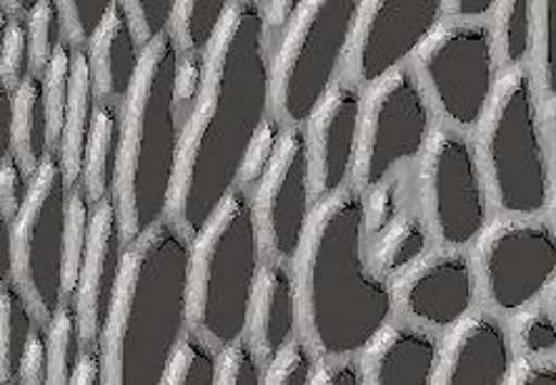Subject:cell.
Masks as SVG:
<instances>
[{"instance_id": "cell-1", "label": "cell", "mask_w": 556, "mask_h": 385, "mask_svg": "<svg viewBox=\"0 0 556 385\" xmlns=\"http://www.w3.org/2000/svg\"><path fill=\"white\" fill-rule=\"evenodd\" d=\"M271 116L261 0H228L206 51V76L181 126L166 220L188 241L236 188L243 155Z\"/></svg>"}, {"instance_id": "cell-44", "label": "cell", "mask_w": 556, "mask_h": 385, "mask_svg": "<svg viewBox=\"0 0 556 385\" xmlns=\"http://www.w3.org/2000/svg\"><path fill=\"white\" fill-rule=\"evenodd\" d=\"M504 385H556V363L549 358L517 356Z\"/></svg>"}, {"instance_id": "cell-33", "label": "cell", "mask_w": 556, "mask_h": 385, "mask_svg": "<svg viewBox=\"0 0 556 385\" xmlns=\"http://www.w3.org/2000/svg\"><path fill=\"white\" fill-rule=\"evenodd\" d=\"M30 36V70L43 78L48 65L53 63L55 51L63 43V23L59 0H38L28 15Z\"/></svg>"}, {"instance_id": "cell-35", "label": "cell", "mask_w": 556, "mask_h": 385, "mask_svg": "<svg viewBox=\"0 0 556 385\" xmlns=\"http://www.w3.org/2000/svg\"><path fill=\"white\" fill-rule=\"evenodd\" d=\"M536 43H534V80L542 95L556 98V0L534 3Z\"/></svg>"}, {"instance_id": "cell-31", "label": "cell", "mask_w": 556, "mask_h": 385, "mask_svg": "<svg viewBox=\"0 0 556 385\" xmlns=\"http://www.w3.org/2000/svg\"><path fill=\"white\" fill-rule=\"evenodd\" d=\"M511 346L517 356L546 358L556 350V310L544 306H531L521 313L506 318Z\"/></svg>"}, {"instance_id": "cell-22", "label": "cell", "mask_w": 556, "mask_h": 385, "mask_svg": "<svg viewBox=\"0 0 556 385\" xmlns=\"http://www.w3.org/2000/svg\"><path fill=\"white\" fill-rule=\"evenodd\" d=\"M11 93V90H8ZM3 151H11L33 178L48 153H53L51 120L46 108L43 78L30 73L23 84L11 93V136Z\"/></svg>"}, {"instance_id": "cell-47", "label": "cell", "mask_w": 556, "mask_h": 385, "mask_svg": "<svg viewBox=\"0 0 556 385\" xmlns=\"http://www.w3.org/2000/svg\"><path fill=\"white\" fill-rule=\"evenodd\" d=\"M71 385H105L101 348L86 350V356H84V360H80V365H78L76 375H73Z\"/></svg>"}, {"instance_id": "cell-15", "label": "cell", "mask_w": 556, "mask_h": 385, "mask_svg": "<svg viewBox=\"0 0 556 385\" xmlns=\"http://www.w3.org/2000/svg\"><path fill=\"white\" fill-rule=\"evenodd\" d=\"M396 313L404 321L444 335L479 306L471 256L464 248H433L394 281Z\"/></svg>"}, {"instance_id": "cell-34", "label": "cell", "mask_w": 556, "mask_h": 385, "mask_svg": "<svg viewBox=\"0 0 556 385\" xmlns=\"http://www.w3.org/2000/svg\"><path fill=\"white\" fill-rule=\"evenodd\" d=\"M321 358L311 343L299 335L271 363L261 365V385H314Z\"/></svg>"}, {"instance_id": "cell-43", "label": "cell", "mask_w": 556, "mask_h": 385, "mask_svg": "<svg viewBox=\"0 0 556 385\" xmlns=\"http://www.w3.org/2000/svg\"><path fill=\"white\" fill-rule=\"evenodd\" d=\"M21 385H48V338H46V325L40 323L33 333L28 343L26 356H23L21 373H18Z\"/></svg>"}, {"instance_id": "cell-2", "label": "cell", "mask_w": 556, "mask_h": 385, "mask_svg": "<svg viewBox=\"0 0 556 385\" xmlns=\"http://www.w3.org/2000/svg\"><path fill=\"white\" fill-rule=\"evenodd\" d=\"M364 195L354 185L318 198L291 260L299 333L318 358H358L389 323L396 298L366 253Z\"/></svg>"}, {"instance_id": "cell-26", "label": "cell", "mask_w": 556, "mask_h": 385, "mask_svg": "<svg viewBox=\"0 0 556 385\" xmlns=\"http://www.w3.org/2000/svg\"><path fill=\"white\" fill-rule=\"evenodd\" d=\"M40 325L28 298L8 275H0V385L18 383L28 343Z\"/></svg>"}, {"instance_id": "cell-3", "label": "cell", "mask_w": 556, "mask_h": 385, "mask_svg": "<svg viewBox=\"0 0 556 385\" xmlns=\"http://www.w3.org/2000/svg\"><path fill=\"white\" fill-rule=\"evenodd\" d=\"M191 241L161 220L130 245L101 335L105 385H159L188 325Z\"/></svg>"}, {"instance_id": "cell-6", "label": "cell", "mask_w": 556, "mask_h": 385, "mask_svg": "<svg viewBox=\"0 0 556 385\" xmlns=\"http://www.w3.org/2000/svg\"><path fill=\"white\" fill-rule=\"evenodd\" d=\"M264 245L251 195L233 188L188 248V325L224 350L243 341Z\"/></svg>"}, {"instance_id": "cell-5", "label": "cell", "mask_w": 556, "mask_h": 385, "mask_svg": "<svg viewBox=\"0 0 556 385\" xmlns=\"http://www.w3.org/2000/svg\"><path fill=\"white\" fill-rule=\"evenodd\" d=\"M471 143L494 216L544 218L552 208L554 166L544 133L542 93L531 68L502 70Z\"/></svg>"}, {"instance_id": "cell-42", "label": "cell", "mask_w": 556, "mask_h": 385, "mask_svg": "<svg viewBox=\"0 0 556 385\" xmlns=\"http://www.w3.org/2000/svg\"><path fill=\"white\" fill-rule=\"evenodd\" d=\"M203 76H206V55H181L178 59V76H176V111L181 123L191 113L195 98L203 88Z\"/></svg>"}, {"instance_id": "cell-7", "label": "cell", "mask_w": 556, "mask_h": 385, "mask_svg": "<svg viewBox=\"0 0 556 385\" xmlns=\"http://www.w3.org/2000/svg\"><path fill=\"white\" fill-rule=\"evenodd\" d=\"M362 0H299L296 13L268 43L271 116L304 128L337 84Z\"/></svg>"}, {"instance_id": "cell-8", "label": "cell", "mask_w": 556, "mask_h": 385, "mask_svg": "<svg viewBox=\"0 0 556 385\" xmlns=\"http://www.w3.org/2000/svg\"><path fill=\"white\" fill-rule=\"evenodd\" d=\"M68 201L61 155L53 151L30 178L18 216L3 226V275L18 285L43 325L53 321L63 300Z\"/></svg>"}, {"instance_id": "cell-18", "label": "cell", "mask_w": 556, "mask_h": 385, "mask_svg": "<svg viewBox=\"0 0 556 385\" xmlns=\"http://www.w3.org/2000/svg\"><path fill=\"white\" fill-rule=\"evenodd\" d=\"M126 251L128 245L124 241L116 203L109 195L93 206L84 264H80L78 285L73 293L86 350L101 348L105 318H109L111 298L116 291L121 268H124Z\"/></svg>"}, {"instance_id": "cell-9", "label": "cell", "mask_w": 556, "mask_h": 385, "mask_svg": "<svg viewBox=\"0 0 556 385\" xmlns=\"http://www.w3.org/2000/svg\"><path fill=\"white\" fill-rule=\"evenodd\" d=\"M439 126L471 136L502 76L489 23L441 21L412 59Z\"/></svg>"}, {"instance_id": "cell-10", "label": "cell", "mask_w": 556, "mask_h": 385, "mask_svg": "<svg viewBox=\"0 0 556 385\" xmlns=\"http://www.w3.org/2000/svg\"><path fill=\"white\" fill-rule=\"evenodd\" d=\"M414 198L433 245L471 248L494 218L471 136L437 126L414 168Z\"/></svg>"}, {"instance_id": "cell-25", "label": "cell", "mask_w": 556, "mask_h": 385, "mask_svg": "<svg viewBox=\"0 0 556 385\" xmlns=\"http://www.w3.org/2000/svg\"><path fill=\"white\" fill-rule=\"evenodd\" d=\"M433 248L431 233L419 210H408L402 218H396L389 228H383L379 235L369 238L366 253H369V264L376 273L394 281L404 270L427 256Z\"/></svg>"}, {"instance_id": "cell-49", "label": "cell", "mask_w": 556, "mask_h": 385, "mask_svg": "<svg viewBox=\"0 0 556 385\" xmlns=\"http://www.w3.org/2000/svg\"><path fill=\"white\" fill-rule=\"evenodd\" d=\"M549 298H552V306H554V310H556V281L552 283V288H549Z\"/></svg>"}, {"instance_id": "cell-13", "label": "cell", "mask_w": 556, "mask_h": 385, "mask_svg": "<svg viewBox=\"0 0 556 385\" xmlns=\"http://www.w3.org/2000/svg\"><path fill=\"white\" fill-rule=\"evenodd\" d=\"M441 0H362L341 76L371 88L412 63L439 23Z\"/></svg>"}, {"instance_id": "cell-29", "label": "cell", "mask_w": 556, "mask_h": 385, "mask_svg": "<svg viewBox=\"0 0 556 385\" xmlns=\"http://www.w3.org/2000/svg\"><path fill=\"white\" fill-rule=\"evenodd\" d=\"M228 0H176L168 36L181 55H206Z\"/></svg>"}, {"instance_id": "cell-19", "label": "cell", "mask_w": 556, "mask_h": 385, "mask_svg": "<svg viewBox=\"0 0 556 385\" xmlns=\"http://www.w3.org/2000/svg\"><path fill=\"white\" fill-rule=\"evenodd\" d=\"M299 335V303L291 260L266 256L251 296L243 341L249 343L258 363L266 365Z\"/></svg>"}, {"instance_id": "cell-36", "label": "cell", "mask_w": 556, "mask_h": 385, "mask_svg": "<svg viewBox=\"0 0 556 385\" xmlns=\"http://www.w3.org/2000/svg\"><path fill=\"white\" fill-rule=\"evenodd\" d=\"M283 130L286 126L276 116H268L264 120V126L258 128V133L249 145L247 155H243L239 178H236V188H241V191H247L249 195L256 191V185L264 180L268 168H271L278 143H281L283 138Z\"/></svg>"}, {"instance_id": "cell-38", "label": "cell", "mask_w": 556, "mask_h": 385, "mask_svg": "<svg viewBox=\"0 0 556 385\" xmlns=\"http://www.w3.org/2000/svg\"><path fill=\"white\" fill-rule=\"evenodd\" d=\"M408 201V185L404 176L399 174L389 178L387 183L376 188V191L364 195V218H366V238L379 235L383 228H389L396 218H402Z\"/></svg>"}, {"instance_id": "cell-23", "label": "cell", "mask_w": 556, "mask_h": 385, "mask_svg": "<svg viewBox=\"0 0 556 385\" xmlns=\"http://www.w3.org/2000/svg\"><path fill=\"white\" fill-rule=\"evenodd\" d=\"M96 108H98V101L91 84L88 55L86 51L73 53L71 98H68V111H65L63 133L59 143L65 183H68L71 191L80 185V176H84V158L88 149V138H91V130H93Z\"/></svg>"}, {"instance_id": "cell-41", "label": "cell", "mask_w": 556, "mask_h": 385, "mask_svg": "<svg viewBox=\"0 0 556 385\" xmlns=\"http://www.w3.org/2000/svg\"><path fill=\"white\" fill-rule=\"evenodd\" d=\"M216 385H261V363L247 341L220 350Z\"/></svg>"}, {"instance_id": "cell-37", "label": "cell", "mask_w": 556, "mask_h": 385, "mask_svg": "<svg viewBox=\"0 0 556 385\" xmlns=\"http://www.w3.org/2000/svg\"><path fill=\"white\" fill-rule=\"evenodd\" d=\"M109 8L111 0H59L63 40L73 53L88 51Z\"/></svg>"}, {"instance_id": "cell-4", "label": "cell", "mask_w": 556, "mask_h": 385, "mask_svg": "<svg viewBox=\"0 0 556 385\" xmlns=\"http://www.w3.org/2000/svg\"><path fill=\"white\" fill-rule=\"evenodd\" d=\"M178 59L181 53L168 33L151 43L141 53L124 101L121 155L111 198L128 248L166 220L168 213L184 126L176 111Z\"/></svg>"}, {"instance_id": "cell-14", "label": "cell", "mask_w": 556, "mask_h": 385, "mask_svg": "<svg viewBox=\"0 0 556 385\" xmlns=\"http://www.w3.org/2000/svg\"><path fill=\"white\" fill-rule=\"evenodd\" d=\"M314 206L306 133L304 128L286 126L271 168L251 193L253 218L266 256L293 260Z\"/></svg>"}, {"instance_id": "cell-46", "label": "cell", "mask_w": 556, "mask_h": 385, "mask_svg": "<svg viewBox=\"0 0 556 385\" xmlns=\"http://www.w3.org/2000/svg\"><path fill=\"white\" fill-rule=\"evenodd\" d=\"M496 5V0H441V13L446 21L489 23Z\"/></svg>"}, {"instance_id": "cell-16", "label": "cell", "mask_w": 556, "mask_h": 385, "mask_svg": "<svg viewBox=\"0 0 556 385\" xmlns=\"http://www.w3.org/2000/svg\"><path fill=\"white\" fill-rule=\"evenodd\" d=\"M364 90L339 78L304 126L316 201L351 185Z\"/></svg>"}, {"instance_id": "cell-39", "label": "cell", "mask_w": 556, "mask_h": 385, "mask_svg": "<svg viewBox=\"0 0 556 385\" xmlns=\"http://www.w3.org/2000/svg\"><path fill=\"white\" fill-rule=\"evenodd\" d=\"M176 0H124L126 18L130 33H134L136 46L146 51L170 28V15H174Z\"/></svg>"}, {"instance_id": "cell-40", "label": "cell", "mask_w": 556, "mask_h": 385, "mask_svg": "<svg viewBox=\"0 0 556 385\" xmlns=\"http://www.w3.org/2000/svg\"><path fill=\"white\" fill-rule=\"evenodd\" d=\"M28 188L30 178L18 158L11 151H3V158H0V218H3V226H11L13 218L18 216L26 203Z\"/></svg>"}, {"instance_id": "cell-24", "label": "cell", "mask_w": 556, "mask_h": 385, "mask_svg": "<svg viewBox=\"0 0 556 385\" xmlns=\"http://www.w3.org/2000/svg\"><path fill=\"white\" fill-rule=\"evenodd\" d=\"M121 126H124V105L98 103L84 158V176H80V188L93 206L113 193L121 155Z\"/></svg>"}, {"instance_id": "cell-21", "label": "cell", "mask_w": 556, "mask_h": 385, "mask_svg": "<svg viewBox=\"0 0 556 385\" xmlns=\"http://www.w3.org/2000/svg\"><path fill=\"white\" fill-rule=\"evenodd\" d=\"M141 53L128 26L124 0H111L109 13L86 51L98 103L124 105L138 63H141Z\"/></svg>"}, {"instance_id": "cell-50", "label": "cell", "mask_w": 556, "mask_h": 385, "mask_svg": "<svg viewBox=\"0 0 556 385\" xmlns=\"http://www.w3.org/2000/svg\"><path fill=\"white\" fill-rule=\"evenodd\" d=\"M11 385H21V383H11Z\"/></svg>"}, {"instance_id": "cell-32", "label": "cell", "mask_w": 556, "mask_h": 385, "mask_svg": "<svg viewBox=\"0 0 556 385\" xmlns=\"http://www.w3.org/2000/svg\"><path fill=\"white\" fill-rule=\"evenodd\" d=\"M30 73L28 18L0 11V90L15 93Z\"/></svg>"}, {"instance_id": "cell-45", "label": "cell", "mask_w": 556, "mask_h": 385, "mask_svg": "<svg viewBox=\"0 0 556 385\" xmlns=\"http://www.w3.org/2000/svg\"><path fill=\"white\" fill-rule=\"evenodd\" d=\"M314 385H364L358 358H337L318 363Z\"/></svg>"}, {"instance_id": "cell-27", "label": "cell", "mask_w": 556, "mask_h": 385, "mask_svg": "<svg viewBox=\"0 0 556 385\" xmlns=\"http://www.w3.org/2000/svg\"><path fill=\"white\" fill-rule=\"evenodd\" d=\"M489 28H492L494 36L498 68H529L536 43L534 3H529V0H504L489 18Z\"/></svg>"}, {"instance_id": "cell-17", "label": "cell", "mask_w": 556, "mask_h": 385, "mask_svg": "<svg viewBox=\"0 0 556 385\" xmlns=\"http://www.w3.org/2000/svg\"><path fill=\"white\" fill-rule=\"evenodd\" d=\"M517 358L504 318L477 308L441 335L431 385H504Z\"/></svg>"}, {"instance_id": "cell-20", "label": "cell", "mask_w": 556, "mask_h": 385, "mask_svg": "<svg viewBox=\"0 0 556 385\" xmlns=\"http://www.w3.org/2000/svg\"><path fill=\"white\" fill-rule=\"evenodd\" d=\"M441 335L396 318L358 356L364 385H431Z\"/></svg>"}, {"instance_id": "cell-11", "label": "cell", "mask_w": 556, "mask_h": 385, "mask_svg": "<svg viewBox=\"0 0 556 385\" xmlns=\"http://www.w3.org/2000/svg\"><path fill=\"white\" fill-rule=\"evenodd\" d=\"M437 126V113L412 65L366 88L351 185L366 195L419 163Z\"/></svg>"}, {"instance_id": "cell-28", "label": "cell", "mask_w": 556, "mask_h": 385, "mask_svg": "<svg viewBox=\"0 0 556 385\" xmlns=\"http://www.w3.org/2000/svg\"><path fill=\"white\" fill-rule=\"evenodd\" d=\"M48 338V385H71L86 356L76 300L63 298L53 321L46 325Z\"/></svg>"}, {"instance_id": "cell-12", "label": "cell", "mask_w": 556, "mask_h": 385, "mask_svg": "<svg viewBox=\"0 0 556 385\" xmlns=\"http://www.w3.org/2000/svg\"><path fill=\"white\" fill-rule=\"evenodd\" d=\"M469 256L481 308L506 321L536 306L556 281V228L546 218L494 216Z\"/></svg>"}, {"instance_id": "cell-30", "label": "cell", "mask_w": 556, "mask_h": 385, "mask_svg": "<svg viewBox=\"0 0 556 385\" xmlns=\"http://www.w3.org/2000/svg\"><path fill=\"white\" fill-rule=\"evenodd\" d=\"M220 350L206 335L188 328L170 356L159 385H216L218 383Z\"/></svg>"}, {"instance_id": "cell-48", "label": "cell", "mask_w": 556, "mask_h": 385, "mask_svg": "<svg viewBox=\"0 0 556 385\" xmlns=\"http://www.w3.org/2000/svg\"><path fill=\"white\" fill-rule=\"evenodd\" d=\"M552 210H554V218H556V174H554V185H552Z\"/></svg>"}]
</instances>
